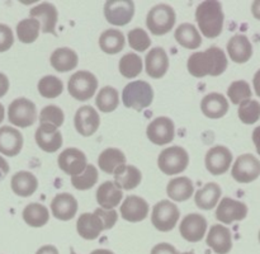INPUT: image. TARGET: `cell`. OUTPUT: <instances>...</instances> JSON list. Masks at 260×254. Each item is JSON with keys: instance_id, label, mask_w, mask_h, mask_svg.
Masks as SVG:
<instances>
[{"instance_id": "cell-46", "label": "cell", "mask_w": 260, "mask_h": 254, "mask_svg": "<svg viewBox=\"0 0 260 254\" xmlns=\"http://www.w3.org/2000/svg\"><path fill=\"white\" fill-rule=\"evenodd\" d=\"M14 43V35L9 25L0 23V52L9 50Z\"/></svg>"}, {"instance_id": "cell-44", "label": "cell", "mask_w": 260, "mask_h": 254, "mask_svg": "<svg viewBox=\"0 0 260 254\" xmlns=\"http://www.w3.org/2000/svg\"><path fill=\"white\" fill-rule=\"evenodd\" d=\"M127 38H128L129 47L135 51H139V52H144L151 45V40H150L149 35L142 28H134V29H131L128 35H127Z\"/></svg>"}, {"instance_id": "cell-20", "label": "cell", "mask_w": 260, "mask_h": 254, "mask_svg": "<svg viewBox=\"0 0 260 254\" xmlns=\"http://www.w3.org/2000/svg\"><path fill=\"white\" fill-rule=\"evenodd\" d=\"M149 215V203L139 196H128L121 206V216L129 223H140Z\"/></svg>"}, {"instance_id": "cell-23", "label": "cell", "mask_w": 260, "mask_h": 254, "mask_svg": "<svg viewBox=\"0 0 260 254\" xmlns=\"http://www.w3.org/2000/svg\"><path fill=\"white\" fill-rule=\"evenodd\" d=\"M76 230L81 238L86 239V240H94L106 229H104L103 221L96 213L85 212L79 216V220L76 223Z\"/></svg>"}, {"instance_id": "cell-56", "label": "cell", "mask_w": 260, "mask_h": 254, "mask_svg": "<svg viewBox=\"0 0 260 254\" xmlns=\"http://www.w3.org/2000/svg\"><path fill=\"white\" fill-rule=\"evenodd\" d=\"M4 116H5V109H4V106H3V104L0 103V123H2V122L4 121Z\"/></svg>"}, {"instance_id": "cell-27", "label": "cell", "mask_w": 260, "mask_h": 254, "mask_svg": "<svg viewBox=\"0 0 260 254\" xmlns=\"http://www.w3.org/2000/svg\"><path fill=\"white\" fill-rule=\"evenodd\" d=\"M201 109L208 118L217 119L225 116L229 111V102L220 93H210L201 102Z\"/></svg>"}, {"instance_id": "cell-41", "label": "cell", "mask_w": 260, "mask_h": 254, "mask_svg": "<svg viewBox=\"0 0 260 254\" xmlns=\"http://www.w3.org/2000/svg\"><path fill=\"white\" fill-rule=\"evenodd\" d=\"M63 90V84L61 79L53 75H46L38 81V91L42 97L48 99L57 98Z\"/></svg>"}, {"instance_id": "cell-45", "label": "cell", "mask_w": 260, "mask_h": 254, "mask_svg": "<svg viewBox=\"0 0 260 254\" xmlns=\"http://www.w3.org/2000/svg\"><path fill=\"white\" fill-rule=\"evenodd\" d=\"M65 119L62 109L57 106H46L40 113L41 123H50L55 127H61Z\"/></svg>"}, {"instance_id": "cell-51", "label": "cell", "mask_w": 260, "mask_h": 254, "mask_svg": "<svg viewBox=\"0 0 260 254\" xmlns=\"http://www.w3.org/2000/svg\"><path fill=\"white\" fill-rule=\"evenodd\" d=\"M36 254H58V250L53 245H43L36 251Z\"/></svg>"}, {"instance_id": "cell-49", "label": "cell", "mask_w": 260, "mask_h": 254, "mask_svg": "<svg viewBox=\"0 0 260 254\" xmlns=\"http://www.w3.org/2000/svg\"><path fill=\"white\" fill-rule=\"evenodd\" d=\"M9 90V79L5 74L0 73V98L4 97Z\"/></svg>"}, {"instance_id": "cell-12", "label": "cell", "mask_w": 260, "mask_h": 254, "mask_svg": "<svg viewBox=\"0 0 260 254\" xmlns=\"http://www.w3.org/2000/svg\"><path fill=\"white\" fill-rule=\"evenodd\" d=\"M248 215V206L240 201L233 200L230 197H225L218 202L216 210V217L220 223L233 224L234 221H241Z\"/></svg>"}, {"instance_id": "cell-50", "label": "cell", "mask_w": 260, "mask_h": 254, "mask_svg": "<svg viewBox=\"0 0 260 254\" xmlns=\"http://www.w3.org/2000/svg\"><path fill=\"white\" fill-rule=\"evenodd\" d=\"M8 173H9V164L4 157L0 156V182L7 177Z\"/></svg>"}, {"instance_id": "cell-33", "label": "cell", "mask_w": 260, "mask_h": 254, "mask_svg": "<svg viewBox=\"0 0 260 254\" xmlns=\"http://www.w3.org/2000/svg\"><path fill=\"white\" fill-rule=\"evenodd\" d=\"M174 37L180 46L188 50H196L202 45V37L197 28L190 23H183L175 29Z\"/></svg>"}, {"instance_id": "cell-37", "label": "cell", "mask_w": 260, "mask_h": 254, "mask_svg": "<svg viewBox=\"0 0 260 254\" xmlns=\"http://www.w3.org/2000/svg\"><path fill=\"white\" fill-rule=\"evenodd\" d=\"M95 104L99 111L104 113L113 112L119 104V93L113 86H104L99 90L98 96L95 98Z\"/></svg>"}, {"instance_id": "cell-52", "label": "cell", "mask_w": 260, "mask_h": 254, "mask_svg": "<svg viewBox=\"0 0 260 254\" xmlns=\"http://www.w3.org/2000/svg\"><path fill=\"white\" fill-rule=\"evenodd\" d=\"M253 141L256 147V151H258V154L260 155V126L256 127L253 131Z\"/></svg>"}, {"instance_id": "cell-6", "label": "cell", "mask_w": 260, "mask_h": 254, "mask_svg": "<svg viewBox=\"0 0 260 254\" xmlns=\"http://www.w3.org/2000/svg\"><path fill=\"white\" fill-rule=\"evenodd\" d=\"M69 93L76 101H89L98 89V80L95 75L89 71L80 70L71 75L68 83Z\"/></svg>"}, {"instance_id": "cell-25", "label": "cell", "mask_w": 260, "mask_h": 254, "mask_svg": "<svg viewBox=\"0 0 260 254\" xmlns=\"http://www.w3.org/2000/svg\"><path fill=\"white\" fill-rule=\"evenodd\" d=\"M123 198V192L114 182L107 180L96 189V201L104 210H113Z\"/></svg>"}, {"instance_id": "cell-31", "label": "cell", "mask_w": 260, "mask_h": 254, "mask_svg": "<svg viewBox=\"0 0 260 254\" xmlns=\"http://www.w3.org/2000/svg\"><path fill=\"white\" fill-rule=\"evenodd\" d=\"M193 192H194L193 183L187 177L174 178L168 183L167 193L170 200L175 201V202H184V201L189 200Z\"/></svg>"}, {"instance_id": "cell-35", "label": "cell", "mask_w": 260, "mask_h": 254, "mask_svg": "<svg viewBox=\"0 0 260 254\" xmlns=\"http://www.w3.org/2000/svg\"><path fill=\"white\" fill-rule=\"evenodd\" d=\"M23 220L32 228H42L50 220V212L46 206L33 202L23 210Z\"/></svg>"}, {"instance_id": "cell-48", "label": "cell", "mask_w": 260, "mask_h": 254, "mask_svg": "<svg viewBox=\"0 0 260 254\" xmlns=\"http://www.w3.org/2000/svg\"><path fill=\"white\" fill-rule=\"evenodd\" d=\"M151 254H178V251L172 244L160 243L152 248Z\"/></svg>"}, {"instance_id": "cell-1", "label": "cell", "mask_w": 260, "mask_h": 254, "mask_svg": "<svg viewBox=\"0 0 260 254\" xmlns=\"http://www.w3.org/2000/svg\"><path fill=\"white\" fill-rule=\"evenodd\" d=\"M188 71L194 78L218 76L228 69V57L220 47L207 48L203 52H194L189 56L187 64Z\"/></svg>"}, {"instance_id": "cell-9", "label": "cell", "mask_w": 260, "mask_h": 254, "mask_svg": "<svg viewBox=\"0 0 260 254\" xmlns=\"http://www.w3.org/2000/svg\"><path fill=\"white\" fill-rule=\"evenodd\" d=\"M135 14V3L132 0H108L104 4L106 19L113 25H126Z\"/></svg>"}, {"instance_id": "cell-42", "label": "cell", "mask_w": 260, "mask_h": 254, "mask_svg": "<svg viewBox=\"0 0 260 254\" xmlns=\"http://www.w3.org/2000/svg\"><path fill=\"white\" fill-rule=\"evenodd\" d=\"M239 118L245 124H253L260 118V103L258 101L248 99L239 104Z\"/></svg>"}, {"instance_id": "cell-43", "label": "cell", "mask_w": 260, "mask_h": 254, "mask_svg": "<svg viewBox=\"0 0 260 254\" xmlns=\"http://www.w3.org/2000/svg\"><path fill=\"white\" fill-rule=\"evenodd\" d=\"M250 85L245 80H236L231 83L228 89V96L234 104H240L244 101L251 99Z\"/></svg>"}, {"instance_id": "cell-24", "label": "cell", "mask_w": 260, "mask_h": 254, "mask_svg": "<svg viewBox=\"0 0 260 254\" xmlns=\"http://www.w3.org/2000/svg\"><path fill=\"white\" fill-rule=\"evenodd\" d=\"M23 147V136L17 129L0 127V152L7 156H15Z\"/></svg>"}, {"instance_id": "cell-29", "label": "cell", "mask_w": 260, "mask_h": 254, "mask_svg": "<svg viewBox=\"0 0 260 254\" xmlns=\"http://www.w3.org/2000/svg\"><path fill=\"white\" fill-rule=\"evenodd\" d=\"M10 187L15 195L20 196V197H29L37 190L38 180L35 174L22 170L13 175L12 180H10Z\"/></svg>"}, {"instance_id": "cell-36", "label": "cell", "mask_w": 260, "mask_h": 254, "mask_svg": "<svg viewBox=\"0 0 260 254\" xmlns=\"http://www.w3.org/2000/svg\"><path fill=\"white\" fill-rule=\"evenodd\" d=\"M99 46L102 51L109 55L121 52L124 47V36L118 29H107L99 37Z\"/></svg>"}, {"instance_id": "cell-11", "label": "cell", "mask_w": 260, "mask_h": 254, "mask_svg": "<svg viewBox=\"0 0 260 254\" xmlns=\"http://www.w3.org/2000/svg\"><path fill=\"white\" fill-rule=\"evenodd\" d=\"M146 135L150 141L155 145H167L174 140V122L169 117H157L150 122Z\"/></svg>"}, {"instance_id": "cell-58", "label": "cell", "mask_w": 260, "mask_h": 254, "mask_svg": "<svg viewBox=\"0 0 260 254\" xmlns=\"http://www.w3.org/2000/svg\"><path fill=\"white\" fill-rule=\"evenodd\" d=\"M71 254H76V253H75V251H74V250H73V249H71Z\"/></svg>"}, {"instance_id": "cell-39", "label": "cell", "mask_w": 260, "mask_h": 254, "mask_svg": "<svg viewBox=\"0 0 260 254\" xmlns=\"http://www.w3.org/2000/svg\"><path fill=\"white\" fill-rule=\"evenodd\" d=\"M119 73L127 79L139 76L142 71V58L136 53H126L119 60Z\"/></svg>"}, {"instance_id": "cell-55", "label": "cell", "mask_w": 260, "mask_h": 254, "mask_svg": "<svg viewBox=\"0 0 260 254\" xmlns=\"http://www.w3.org/2000/svg\"><path fill=\"white\" fill-rule=\"evenodd\" d=\"M90 254H114L113 251L108 250V249H95V250L91 251Z\"/></svg>"}, {"instance_id": "cell-26", "label": "cell", "mask_w": 260, "mask_h": 254, "mask_svg": "<svg viewBox=\"0 0 260 254\" xmlns=\"http://www.w3.org/2000/svg\"><path fill=\"white\" fill-rule=\"evenodd\" d=\"M228 52L234 62L245 64L253 56V46L246 36L236 35L229 41Z\"/></svg>"}, {"instance_id": "cell-30", "label": "cell", "mask_w": 260, "mask_h": 254, "mask_svg": "<svg viewBox=\"0 0 260 254\" xmlns=\"http://www.w3.org/2000/svg\"><path fill=\"white\" fill-rule=\"evenodd\" d=\"M78 53L68 47H61L55 50L50 58L51 66L58 73H66V71L74 70L78 66Z\"/></svg>"}, {"instance_id": "cell-13", "label": "cell", "mask_w": 260, "mask_h": 254, "mask_svg": "<svg viewBox=\"0 0 260 254\" xmlns=\"http://www.w3.org/2000/svg\"><path fill=\"white\" fill-rule=\"evenodd\" d=\"M207 231V220L200 213H189L182 220L179 233L187 241L198 243Z\"/></svg>"}, {"instance_id": "cell-14", "label": "cell", "mask_w": 260, "mask_h": 254, "mask_svg": "<svg viewBox=\"0 0 260 254\" xmlns=\"http://www.w3.org/2000/svg\"><path fill=\"white\" fill-rule=\"evenodd\" d=\"M206 168L213 175H221L228 172L233 162V152L226 146L212 147L206 154Z\"/></svg>"}, {"instance_id": "cell-22", "label": "cell", "mask_w": 260, "mask_h": 254, "mask_svg": "<svg viewBox=\"0 0 260 254\" xmlns=\"http://www.w3.org/2000/svg\"><path fill=\"white\" fill-rule=\"evenodd\" d=\"M147 75L154 79H160L169 69V57L162 47H154L145 57Z\"/></svg>"}, {"instance_id": "cell-38", "label": "cell", "mask_w": 260, "mask_h": 254, "mask_svg": "<svg viewBox=\"0 0 260 254\" xmlns=\"http://www.w3.org/2000/svg\"><path fill=\"white\" fill-rule=\"evenodd\" d=\"M41 24L37 19H23L17 24L18 40L23 43H33L40 36Z\"/></svg>"}, {"instance_id": "cell-19", "label": "cell", "mask_w": 260, "mask_h": 254, "mask_svg": "<svg viewBox=\"0 0 260 254\" xmlns=\"http://www.w3.org/2000/svg\"><path fill=\"white\" fill-rule=\"evenodd\" d=\"M207 245L217 254H228L233 249V236L226 226L217 224L210 229L206 240Z\"/></svg>"}, {"instance_id": "cell-10", "label": "cell", "mask_w": 260, "mask_h": 254, "mask_svg": "<svg viewBox=\"0 0 260 254\" xmlns=\"http://www.w3.org/2000/svg\"><path fill=\"white\" fill-rule=\"evenodd\" d=\"M231 175L239 183L254 182L260 175V162L253 154H244L234 163Z\"/></svg>"}, {"instance_id": "cell-28", "label": "cell", "mask_w": 260, "mask_h": 254, "mask_svg": "<svg viewBox=\"0 0 260 254\" xmlns=\"http://www.w3.org/2000/svg\"><path fill=\"white\" fill-rule=\"evenodd\" d=\"M114 175V183L118 185L121 189L129 190L136 188L137 185H140L142 180V174L140 172L139 168H136L135 165H121L119 168H117L116 172L113 173Z\"/></svg>"}, {"instance_id": "cell-59", "label": "cell", "mask_w": 260, "mask_h": 254, "mask_svg": "<svg viewBox=\"0 0 260 254\" xmlns=\"http://www.w3.org/2000/svg\"><path fill=\"white\" fill-rule=\"evenodd\" d=\"M259 241H260V231H259Z\"/></svg>"}, {"instance_id": "cell-8", "label": "cell", "mask_w": 260, "mask_h": 254, "mask_svg": "<svg viewBox=\"0 0 260 254\" xmlns=\"http://www.w3.org/2000/svg\"><path fill=\"white\" fill-rule=\"evenodd\" d=\"M179 208L175 203L168 200H162L157 202L152 208L151 223L159 231L167 233L173 230L179 220Z\"/></svg>"}, {"instance_id": "cell-21", "label": "cell", "mask_w": 260, "mask_h": 254, "mask_svg": "<svg viewBox=\"0 0 260 254\" xmlns=\"http://www.w3.org/2000/svg\"><path fill=\"white\" fill-rule=\"evenodd\" d=\"M51 211L58 220L69 221L78 212V201L70 193H58L51 202Z\"/></svg>"}, {"instance_id": "cell-2", "label": "cell", "mask_w": 260, "mask_h": 254, "mask_svg": "<svg viewBox=\"0 0 260 254\" xmlns=\"http://www.w3.org/2000/svg\"><path fill=\"white\" fill-rule=\"evenodd\" d=\"M225 15L222 5L217 0H207L198 5L196 10V20L201 32L207 38H216L223 29Z\"/></svg>"}, {"instance_id": "cell-47", "label": "cell", "mask_w": 260, "mask_h": 254, "mask_svg": "<svg viewBox=\"0 0 260 254\" xmlns=\"http://www.w3.org/2000/svg\"><path fill=\"white\" fill-rule=\"evenodd\" d=\"M94 213L99 216L102 218L104 224V229L109 230V229L113 228L116 225L117 220H118V212L116 210H104V208H96L94 211Z\"/></svg>"}, {"instance_id": "cell-53", "label": "cell", "mask_w": 260, "mask_h": 254, "mask_svg": "<svg viewBox=\"0 0 260 254\" xmlns=\"http://www.w3.org/2000/svg\"><path fill=\"white\" fill-rule=\"evenodd\" d=\"M253 84H254V90H255L256 96L260 97V69L256 71L255 75H254Z\"/></svg>"}, {"instance_id": "cell-54", "label": "cell", "mask_w": 260, "mask_h": 254, "mask_svg": "<svg viewBox=\"0 0 260 254\" xmlns=\"http://www.w3.org/2000/svg\"><path fill=\"white\" fill-rule=\"evenodd\" d=\"M251 13L256 19L260 20V0H256L251 4Z\"/></svg>"}, {"instance_id": "cell-5", "label": "cell", "mask_w": 260, "mask_h": 254, "mask_svg": "<svg viewBox=\"0 0 260 254\" xmlns=\"http://www.w3.org/2000/svg\"><path fill=\"white\" fill-rule=\"evenodd\" d=\"M189 164V155L180 146L164 149L157 157V167L164 174L174 175L187 169Z\"/></svg>"}, {"instance_id": "cell-57", "label": "cell", "mask_w": 260, "mask_h": 254, "mask_svg": "<svg viewBox=\"0 0 260 254\" xmlns=\"http://www.w3.org/2000/svg\"><path fill=\"white\" fill-rule=\"evenodd\" d=\"M178 254H179V253H178ZM180 254H194V253H193V251H185V253H180Z\"/></svg>"}, {"instance_id": "cell-32", "label": "cell", "mask_w": 260, "mask_h": 254, "mask_svg": "<svg viewBox=\"0 0 260 254\" xmlns=\"http://www.w3.org/2000/svg\"><path fill=\"white\" fill-rule=\"evenodd\" d=\"M221 187L217 183H207L203 188H201L194 196V202L201 210H212L218 203L221 197Z\"/></svg>"}, {"instance_id": "cell-18", "label": "cell", "mask_w": 260, "mask_h": 254, "mask_svg": "<svg viewBox=\"0 0 260 254\" xmlns=\"http://www.w3.org/2000/svg\"><path fill=\"white\" fill-rule=\"evenodd\" d=\"M36 142L46 152H55L62 146V135L57 127L50 123H41L36 130Z\"/></svg>"}, {"instance_id": "cell-15", "label": "cell", "mask_w": 260, "mask_h": 254, "mask_svg": "<svg viewBox=\"0 0 260 254\" xmlns=\"http://www.w3.org/2000/svg\"><path fill=\"white\" fill-rule=\"evenodd\" d=\"M58 167L66 174H70L71 177L79 175L84 172V169L88 165L85 154L81 150L76 147H68L58 155Z\"/></svg>"}, {"instance_id": "cell-7", "label": "cell", "mask_w": 260, "mask_h": 254, "mask_svg": "<svg viewBox=\"0 0 260 254\" xmlns=\"http://www.w3.org/2000/svg\"><path fill=\"white\" fill-rule=\"evenodd\" d=\"M8 119L14 126L25 129L37 121V108L32 101L27 98H17L8 108Z\"/></svg>"}, {"instance_id": "cell-16", "label": "cell", "mask_w": 260, "mask_h": 254, "mask_svg": "<svg viewBox=\"0 0 260 254\" xmlns=\"http://www.w3.org/2000/svg\"><path fill=\"white\" fill-rule=\"evenodd\" d=\"M75 129L81 136H91L96 132L101 124L99 113L90 106H83L76 111L74 118Z\"/></svg>"}, {"instance_id": "cell-34", "label": "cell", "mask_w": 260, "mask_h": 254, "mask_svg": "<svg viewBox=\"0 0 260 254\" xmlns=\"http://www.w3.org/2000/svg\"><path fill=\"white\" fill-rule=\"evenodd\" d=\"M126 164V155L116 147L103 150L98 157L99 169L107 174H113L117 168Z\"/></svg>"}, {"instance_id": "cell-3", "label": "cell", "mask_w": 260, "mask_h": 254, "mask_svg": "<svg viewBox=\"0 0 260 254\" xmlns=\"http://www.w3.org/2000/svg\"><path fill=\"white\" fill-rule=\"evenodd\" d=\"M154 90L149 83L144 80H135L127 84L122 93V101L127 108L142 111L152 103Z\"/></svg>"}, {"instance_id": "cell-17", "label": "cell", "mask_w": 260, "mask_h": 254, "mask_svg": "<svg viewBox=\"0 0 260 254\" xmlns=\"http://www.w3.org/2000/svg\"><path fill=\"white\" fill-rule=\"evenodd\" d=\"M30 18L37 19L41 24V29L43 33H51L56 36V24L58 20V12L56 7L51 3H41L32 8L29 12Z\"/></svg>"}, {"instance_id": "cell-4", "label": "cell", "mask_w": 260, "mask_h": 254, "mask_svg": "<svg viewBox=\"0 0 260 254\" xmlns=\"http://www.w3.org/2000/svg\"><path fill=\"white\" fill-rule=\"evenodd\" d=\"M177 20L174 9L167 4L155 5L147 13L146 25L150 32L155 36H162L173 29Z\"/></svg>"}, {"instance_id": "cell-40", "label": "cell", "mask_w": 260, "mask_h": 254, "mask_svg": "<svg viewBox=\"0 0 260 254\" xmlns=\"http://www.w3.org/2000/svg\"><path fill=\"white\" fill-rule=\"evenodd\" d=\"M98 169L93 164H88L83 173L71 177V183H73V185L76 189L86 190L95 185V183L98 182Z\"/></svg>"}]
</instances>
